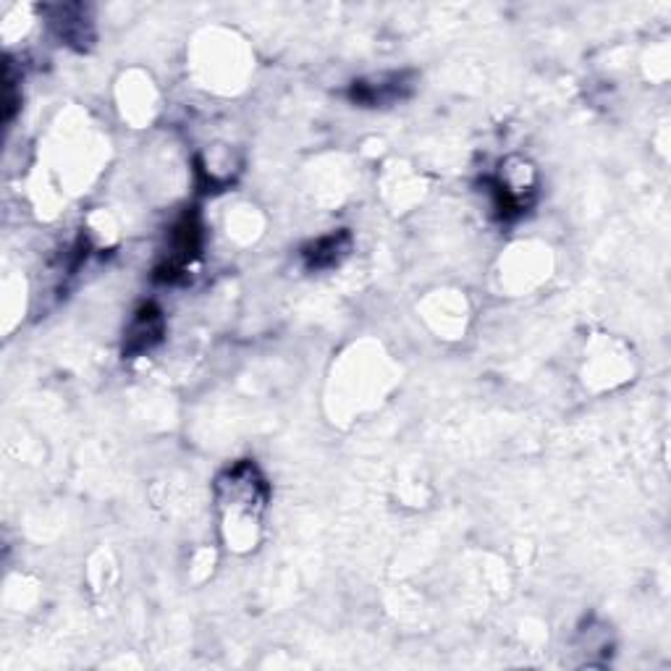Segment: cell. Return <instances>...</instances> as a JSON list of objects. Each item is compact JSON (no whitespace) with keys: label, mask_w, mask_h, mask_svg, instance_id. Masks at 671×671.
Masks as SVG:
<instances>
[{"label":"cell","mask_w":671,"mask_h":671,"mask_svg":"<svg viewBox=\"0 0 671 671\" xmlns=\"http://www.w3.org/2000/svg\"><path fill=\"white\" fill-rule=\"evenodd\" d=\"M215 494H219V507L223 511V525H234L232 538H241L245 527L254 530L260 525L268 504V483L249 459L223 472Z\"/></svg>","instance_id":"1"},{"label":"cell","mask_w":671,"mask_h":671,"mask_svg":"<svg viewBox=\"0 0 671 671\" xmlns=\"http://www.w3.org/2000/svg\"><path fill=\"white\" fill-rule=\"evenodd\" d=\"M202 247V226L197 221V213H187L176 223L174 234H171V252L163 268H158V278L174 281L178 273L189 268L191 260L200 254Z\"/></svg>","instance_id":"2"},{"label":"cell","mask_w":671,"mask_h":671,"mask_svg":"<svg viewBox=\"0 0 671 671\" xmlns=\"http://www.w3.org/2000/svg\"><path fill=\"white\" fill-rule=\"evenodd\" d=\"M163 331H165L163 312L158 310L156 305L139 307V312L129 323V331H126L124 355L137 357V355H145V351H150L163 338Z\"/></svg>","instance_id":"3"},{"label":"cell","mask_w":671,"mask_h":671,"mask_svg":"<svg viewBox=\"0 0 671 671\" xmlns=\"http://www.w3.org/2000/svg\"><path fill=\"white\" fill-rule=\"evenodd\" d=\"M409 89H412V85L407 82V74H392L388 79L381 76V79L373 82H355L349 95L360 105H386V102L405 98Z\"/></svg>","instance_id":"4"},{"label":"cell","mask_w":671,"mask_h":671,"mask_svg":"<svg viewBox=\"0 0 671 671\" xmlns=\"http://www.w3.org/2000/svg\"><path fill=\"white\" fill-rule=\"evenodd\" d=\"M349 249H351V234L336 232L312 241L310 247H305L302 254L310 271H323V268H334L341 263V260L349 254Z\"/></svg>","instance_id":"5"}]
</instances>
